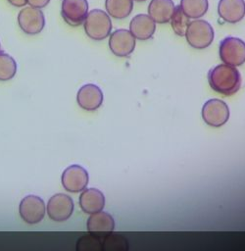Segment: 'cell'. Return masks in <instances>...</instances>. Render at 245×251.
<instances>
[{
  "label": "cell",
  "instance_id": "cell-1",
  "mask_svg": "<svg viewBox=\"0 0 245 251\" xmlns=\"http://www.w3.org/2000/svg\"><path fill=\"white\" fill-rule=\"evenodd\" d=\"M208 81L215 91L229 96L240 88L241 75L235 67L221 64L209 72Z\"/></svg>",
  "mask_w": 245,
  "mask_h": 251
},
{
  "label": "cell",
  "instance_id": "cell-2",
  "mask_svg": "<svg viewBox=\"0 0 245 251\" xmlns=\"http://www.w3.org/2000/svg\"><path fill=\"white\" fill-rule=\"evenodd\" d=\"M83 26L86 34L93 40H103L112 30L110 16L103 10L93 9L88 12Z\"/></svg>",
  "mask_w": 245,
  "mask_h": 251
},
{
  "label": "cell",
  "instance_id": "cell-3",
  "mask_svg": "<svg viewBox=\"0 0 245 251\" xmlns=\"http://www.w3.org/2000/svg\"><path fill=\"white\" fill-rule=\"evenodd\" d=\"M185 37L191 47L204 49L213 42L214 29L207 21L195 20L189 23L185 31Z\"/></svg>",
  "mask_w": 245,
  "mask_h": 251
},
{
  "label": "cell",
  "instance_id": "cell-4",
  "mask_svg": "<svg viewBox=\"0 0 245 251\" xmlns=\"http://www.w3.org/2000/svg\"><path fill=\"white\" fill-rule=\"evenodd\" d=\"M220 60L229 66L238 67L245 63V42L237 37H226L220 44Z\"/></svg>",
  "mask_w": 245,
  "mask_h": 251
},
{
  "label": "cell",
  "instance_id": "cell-5",
  "mask_svg": "<svg viewBox=\"0 0 245 251\" xmlns=\"http://www.w3.org/2000/svg\"><path fill=\"white\" fill-rule=\"evenodd\" d=\"M18 24L24 33L38 34L45 25L44 14L41 9L31 6L24 7L18 15Z\"/></svg>",
  "mask_w": 245,
  "mask_h": 251
},
{
  "label": "cell",
  "instance_id": "cell-6",
  "mask_svg": "<svg viewBox=\"0 0 245 251\" xmlns=\"http://www.w3.org/2000/svg\"><path fill=\"white\" fill-rule=\"evenodd\" d=\"M202 118L207 125L220 127L228 121V106L220 99H210L202 108Z\"/></svg>",
  "mask_w": 245,
  "mask_h": 251
},
{
  "label": "cell",
  "instance_id": "cell-7",
  "mask_svg": "<svg viewBox=\"0 0 245 251\" xmlns=\"http://www.w3.org/2000/svg\"><path fill=\"white\" fill-rule=\"evenodd\" d=\"M46 207L44 201L36 195H27L24 197L19 206L21 218L27 224L33 225L42 221Z\"/></svg>",
  "mask_w": 245,
  "mask_h": 251
},
{
  "label": "cell",
  "instance_id": "cell-8",
  "mask_svg": "<svg viewBox=\"0 0 245 251\" xmlns=\"http://www.w3.org/2000/svg\"><path fill=\"white\" fill-rule=\"evenodd\" d=\"M74 212L73 199L64 193L53 195L47 203V215L55 222H65L71 218Z\"/></svg>",
  "mask_w": 245,
  "mask_h": 251
},
{
  "label": "cell",
  "instance_id": "cell-9",
  "mask_svg": "<svg viewBox=\"0 0 245 251\" xmlns=\"http://www.w3.org/2000/svg\"><path fill=\"white\" fill-rule=\"evenodd\" d=\"M88 173L79 165L69 166L62 174L63 187L73 193H77L86 188L88 184Z\"/></svg>",
  "mask_w": 245,
  "mask_h": 251
},
{
  "label": "cell",
  "instance_id": "cell-10",
  "mask_svg": "<svg viewBox=\"0 0 245 251\" xmlns=\"http://www.w3.org/2000/svg\"><path fill=\"white\" fill-rule=\"evenodd\" d=\"M61 14L70 25H80L88 14V2L87 0H63Z\"/></svg>",
  "mask_w": 245,
  "mask_h": 251
},
{
  "label": "cell",
  "instance_id": "cell-11",
  "mask_svg": "<svg viewBox=\"0 0 245 251\" xmlns=\"http://www.w3.org/2000/svg\"><path fill=\"white\" fill-rule=\"evenodd\" d=\"M109 47L116 56L126 57L135 48V37L127 29H117L110 36Z\"/></svg>",
  "mask_w": 245,
  "mask_h": 251
},
{
  "label": "cell",
  "instance_id": "cell-12",
  "mask_svg": "<svg viewBox=\"0 0 245 251\" xmlns=\"http://www.w3.org/2000/svg\"><path fill=\"white\" fill-rule=\"evenodd\" d=\"M79 107L86 111H95L103 103L102 90L93 83H87L79 88L76 94Z\"/></svg>",
  "mask_w": 245,
  "mask_h": 251
},
{
  "label": "cell",
  "instance_id": "cell-13",
  "mask_svg": "<svg viewBox=\"0 0 245 251\" xmlns=\"http://www.w3.org/2000/svg\"><path fill=\"white\" fill-rule=\"evenodd\" d=\"M220 17L230 24L240 22L245 17L244 0H220L218 4Z\"/></svg>",
  "mask_w": 245,
  "mask_h": 251
},
{
  "label": "cell",
  "instance_id": "cell-14",
  "mask_svg": "<svg viewBox=\"0 0 245 251\" xmlns=\"http://www.w3.org/2000/svg\"><path fill=\"white\" fill-rule=\"evenodd\" d=\"M156 29V23L149 15L138 14L134 16L129 24V31L132 35L140 40L151 38Z\"/></svg>",
  "mask_w": 245,
  "mask_h": 251
},
{
  "label": "cell",
  "instance_id": "cell-15",
  "mask_svg": "<svg viewBox=\"0 0 245 251\" xmlns=\"http://www.w3.org/2000/svg\"><path fill=\"white\" fill-rule=\"evenodd\" d=\"M115 228L113 217L103 211L91 214L87 220V230L89 233L96 235H106Z\"/></svg>",
  "mask_w": 245,
  "mask_h": 251
},
{
  "label": "cell",
  "instance_id": "cell-16",
  "mask_svg": "<svg viewBox=\"0 0 245 251\" xmlns=\"http://www.w3.org/2000/svg\"><path fill=\"white\" fill-rule=\"evenodd\" d=\"M79 205L86 214H94L103 210L105 206L104 194L96 188L83 189L79 196Z\"/></svg>",
  "mask_w": 245,
  "mask_h": 251
},
{
  "label": "cell",
  "instance_id": "cell-17",
  "mask_svg": "<svg viewBox=\"0 0 245 251\" xmlns=\"http://www.w3.org/2000/svg\"><path fill=\"white\" fill-rule=\"evenodd\" d=\"M172 0H151L148 6V15L158 24H165L171 21L174 11Z\"/></svg>",
  "mask_w": 245,
  "mask_h": 251
},
{
  "label": "cell",
  "instance_id": "cell-18",
  "mask_svg": "<svg viewBox=\"0 0 245 251\" xmlns=\"http://www.w3.org/2000/svg\"><path fill=\"white\" fill-rule=\"evenodd\" d=\"M107 14L115 19H124L129 16L133 8V0H106Z\"/></svg>",
  "mask_w": 245,
  "mask_h": 251
},
{
  "label": "cell",
  "instance_id": "cell-19",
  "mask_svg": "<svg viewBox=\"0 0 245 251\" xmlns=\"http://www.w3.org/2000/svg\"><path fill=\"white\" fill-rule=\"evenodd\" d=\"M183 13L189 19H199L208 11V0H180L179 4Z\"/></svg>",
  "mask_w": 245,
  "mask_h": 251
},
{
  "label": "cell",
  "instance_id": "cell-20",
  "mask_svg": "<svg viewBox=\"0 0 245 251\" xmlns=\"http://www.w3.org/2000/svg\"><path fill=\"white\" fill-rule=\"evenodd\" d=\"M103 251H123L128 249L127 240L120 233L110 232L106 235H101Z\"/></svg>",
  "mask_w": 245,
  "mask_h": 251
},
{
  "label": "cell",
  "instance_id": "cell-21",
  "mask_svg": "<svg viewBox=\"0 0 245 251\" xmlns=\"http://www.w3.org/2000/svg\"><path fill=\"white\" fill-rule=\"evenodd\" d=\"M17 73V63L15 59L4 52H0V81L12 79Z\"/></svg>",
  "mask_w": 245,
  "mask_h": 251
},
{
  "label": "cell",
  "instance_id": "cell-22",
  "mask_svg": "<svg viewBox=\"0 0 245 251\" xmlns=\"http://www.w3.org/2000/svg\"><path fill=\"white\" fill-rule=\"evenodd\" d=\"M189 23V18L183 13L180 6L175 7L171 19V24L173 31L179 36L185 35V31Z\"/></svg>",
  "mask_w": 245,
  "mask_h": 251
},
{
  "label": "cell",
  "instance_id": "cell-23",
  "mask_svg": "<svg viewBox=\"0 0 245 251\" xmlns=\"http://www.w3.org/2000/svg\"><path fill=\"white\" fill-rule=\"evenodd\" d=\"M75 249L79 251H101L102 250L101 235L89 233L87 235L81 236L76 241Z\"/></svg>",
  "mask_w": 245,
  "mask_h": 251
},
{
  "label": "cell",
  "instance_id": "cell-24",
  "mask_svg": "<svg viewBox=\"0 0 245 251\" xmlns=\"http://www.w3.org/2000/svg\"><path fill=\"white\" fill-rule=\"evenodd\" d=\"M50 0H27V4L31 7L42 9L49 4Z\"/></svg>",
  "mask_w": 245,
  "mask_h": 251
},
{
  "label": "cell",
  "instance_id": "cell-25",
  "mask_svg": "<svg viewBox=\"0 0 245 251\" xmlns=\"http://www.w3.org/2000/svg\"><path fill=\"white\" fill-rule=\"evenodd\" d=\"M15 7H24L27 4V0H8Z\"/></svg>",
  "mask_w": 245,
  "mask_h": 251
},
{
  "label": "cell",
  "instance_id": "cell-26",
  "mask_svg": "<svg viewBox=\"0 0 245 251\" xmlns=\"http://www.w3.org/2000/svg\"><path fill=\"white\" fill-rule=\"evenodd\" d=\"M133 1H136V2H144L146 0H133Z\"/></svg>",
  "mask_w": 245,
  "mask_h": 251
},
{
  "label": "cell",
  "instance_id": "cell-27",
  "mask_svg": "<svg viewBox=\"0 0 245 251\" xmlns=\"http://www.w3.org/2000/svg\"><path fill=\"white\" fill-rule=\"evenodd\" d=\"M0 46H1V45H0Z\"/></svg>",
  "mask_w": 245,
  "mask_h": 251
}]
</instances>
